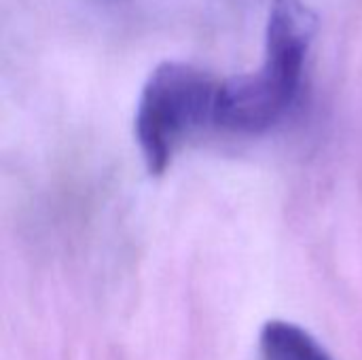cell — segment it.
Listing matches in <instances>:
<instances>
[{"label": "cell", "instance_id": "obj_1", "mask_svg": "<svg viewBox=\"0 0 362 360\" xmlns=\"http://www.w3.org/2000/svg\"><path fill=\"white\" fill-rule=\"evenodd\" d=\"M316 30L318 17L303 0H274L263 64L218 83L214 123L235 134H263L280 123L297 100Z\"/></svg>", "mask_w": 362, "mask_h": 360}, {"label": "cell", "instance_id": "obj_2", "mask_svg": "<svg viewBox=\"0 0 362 360\" xmlns=\"http://www.w3.org/2000/svg\"><path fill=\"white\" fill-rule=\"evenodd\" d=\"M218 83L185 62H163L146 79L136 106V140L151 174H163L185 140L214 123Z\"/></svg>", "mask_w": 362, "mask_h": 360}, {"label": "cell", "instance_id": "obj_3", "mask_svg": "<svg viewBox=\"0 0 362 360\" xmlns=\"http://www.w3.org/2000/svg\"><path fill=\"white\" fill-rule=\"evenodd\" d=\"M259 350L263 360H333L305 329L286 320H269L261 329Z\"/></svg>", "mask_w": 362, "mask_h": 360}]
</instances>
